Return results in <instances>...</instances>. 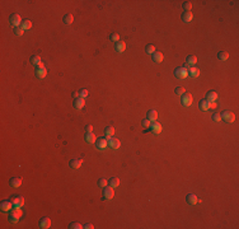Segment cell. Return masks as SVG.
Instances as JSON below:
<instances>
[{
    "mask_svg": "<svg viewBox=\"0 0 239 229\" xmlns=\"http://www.w3.org/2000/svg\"><path fill=\"white\" fill-rule=\"evenodd\" d=\"M22 215H23V213H22V210L20 209H12L9 211V220L12 221V223H18L19 221V219L22 218Z\"/></svg>",
    "mask_w": 239,
    "mask_h": 229,
    "instance_id": "cell-1",
    "label": "cell"
},
{
    "mask_svg": "<svg viewBox=\"0 0 239 229\" xmlns=\"http://www.w3.org/2000/svg\"><path fill=\"white\" fill-rule=\"evenodd\" d=\"M220 116H221V120H224L228 124H231V122L235 121V115L230 111H224L223 113H220Z\"/></svg>",
    "mask_w": 239,
    "mask_h": 229,
    "instance_id": "cell-2",
    "label": "cell"
},
{
    "mask_svg": "<svg viewBox=\"0 0 239 229\" xmlns=\"http://www.w3.org/2000/svg\"><path fill=\"white\" fill-rule=\"evenodd\" d=\"M46 75H47V69L45 68V65L41 62L40 65L36 66V76L38 79H43Z\"/></svg>",
    "mask_w": 239,
    "mask_h": 229,
    "instance_id": "cell-3",
    "label": "cell"
},
{
    "mask_svg": "<svg viewBox=\"0 0 239 229\" xmlns=\"http://www.w3.org/2000/svg\"><path fill=\"white\" fill-rule=\"evenodd\" d=\"M13 201V205L15 209H20L23 205H24V199L23 196H19V195H13V197L10 199Z\"/></svg>",
    "mask_w": 239,
    "mask_h": 229,
    "instance_id": "cell-4",
    "label": "cell"
},
{
    "mask_svg": "<svg viewBox=\"0 0 239 229\" xmlns=\"http://www.w3.org/2000/svg\"><path fill=\"white\" fill-rule=\"evenodd\" d=\"M174 75L177 79H186L188 76V71H187V69L182 66V68H177L174 70Z\"/></svg>",
    "mask_w": 239,
    "mask_h": 229,
    "instance_id": "cell-5",
    "label": "cell"
},
{
    "mask_svg": "<svg viewBox=\"0 0 239 229\" xmlns=\"http://www.w3.org/2000/svg\"><path fill=\"white\" fill-rule=\"evenodd\" d=\"M115 196V191H113V187L111 186H106L103 188V199L104 200H112Z\"/></svg>",
    "mask_w": 239,
    "mask_h": 229,
    "instance_id": "cell-6",
    "label": "cell"
},
{
    "mask_svg": "<svg viewBox=\"0 0 239 229\" xmlns=\"http://www.w3.org/2000/svg\"><path fill=\"white\" fill-rule=\"evenodd\" d=\"M0 209H1L3 211H10L12 209H14V205H13V201L12 200H4V201H1V204H0Z\"/></svg>",
    "mask_w": 239,
    "mask_h": 229,
    "instance_id": "cell-7",
    "label": "cell"
},
{
    "mask_svg": "<svg viewBox=\"0 0 239 229\" xmlns=\"http://www.w3.org/2000/svg\"><path fill=\"white\" fill-rule=\"evenodd\" d=\"M108 146V140L107 137H101V139H97L96 141V148L98 150H103Z\"/></svg>",
    "mask_w": 239,
    "mask_h": 229,
    "instance_id": "cell-8",
    "label": "cell"
},
{
    "mask_svg": "<svg viewBox=\"0 0 239 229\" xmlns=\"http://www.w3.org/2000/svg\"><path fill=\"white\" fill-rule=\"evenodd\" d=\"M181 101H182V104L186 106V107H188V106H191L192 104V102H193V98L191 94H182V97H181Z\"/></svg>",
    "mask_w": 239,
    "mask_h": 229,
    "instance_id": "cell-9",
    "label": "cell"
},
{
    "mask_svg": "<svg viewBox=\"0 0 239 229\" xmlns=\"http://www.w3.org/2000/svg\"><path fill=\"white\" fill-rule=\"evenodd\" d=\"M82 164H83V160L79 159V158H74V159H71L69 162L70 168H73V169H79V168L82 167Z\"/></svg>",
    "mask_w": 239,
    "mask_h": 229,
    "instance_id": "cell-10",
    "label": "cell"
},
{
    "mask_svg": "<svg viewBox=\"0 0 239 229\" xmlns=\"http://www.w3.org/2000/svg\"><path fill=\"white\" fill-rule=\"evenodd\" d=\"M107 140H108V146L112 148V149H118L121 146V141L118 139H116V137H110Z\"/></svg>",
    "mask_w": 239,
    "mask_h": 229,
    "instance_id": "cell-11",
    "label": "cell"
},
{
    "mask_svg": "<svg viewBox=\"0 0 239 229\" xmlns=\"http://www.w3.org/2000/svg\"><path fill=\"white\" fill-rule=\"evenodd\" d=\"M10 23H12L14 27H19L20 23H22V18H20L19 14H12V15H10Z\"/></svg>",
    "mask_w": 239,
    "mask_h": 229,
    "instance_id": "cell-12",
    "label": "cell"
},
{
    "mask_svg": "<svg viewBox=\"0 0 239 229\" xmlns=\"http://www.w3.org/2000/svg\"><path fill=\"white\" fill-rule=\"evenodd\" d=\"M85 106V99L82 97L79 98H75V101H74V108H76V110H82V108Z\"/></svg>",
    "mask_w": 239,
    "mask_h": 229,
    "instance_id": "cell-13",
    "label": "cell"
},
{
    "mask_svg": "<svg viewBox=\"0 0 239 229\" xmlns=\"http://www.w3.org/2000/svg\"><path fill=\"white\" fill-rule=\"evenodd\" d=\"M187 71H188V76H191V78H197L200 75V69L196 68V66H189Z\"/></svg>",
    "mask_w": 239,
    "mask_h": 229,
    "instance_id": "cell-14",
    "label": "cell"
},
{
    "mask_svg": "<svg viewBox=\"0 0 239 229\" xmlns=\"http://www.w3.org/2000/svg\"><path fill=\"white\" fill-rule=\"evenodd\" d=\"M161 130H163V127H161V125L159 124V122H152V125H150V131L154 132V134H160Z\"/></svg>",
    "mask_w": 239,
    "mask_h": 229,
    "instance_id": "cell-15",
    "label": "cell"
},
{
    "mask_svg": "<svg viewBox=\"0 0 239 229\" xmlns=\"http://www.w3.org/2000/svg\"><path fill=\"white\" fill-rule=\"evenodd\" d=\"M9 185L12 186V187H14V188H18V187H20V186H22V178H19V177H13V178H10Z\"/></svg>",
    "mask_w": 239,
    "mask_h": 229,
    "instance_id": "cell-16",
    "label": "cell"
},
{
    "mask_svg": "<svg viewBox=\"0 0 239 229\" xmlns=\"http://www.w3.org/2000/svg\"><path fill=\"white\" fill-rule=\"evenodd\" d=\"M50 227H51V220H50V218L45 216V218H42V219L40 220V228H42V229H48Z\"/></svg>",
    "mask_w": 239,
    "mask_h": 229,
    "instance_id": "cell-17",
    "label": "cell"
},
{
    "mask_svg": "<svg viewBox=\"0 0 239 229\" xmlns=\"http://www.w3.org/2000/svg\"><path fill=\"white\" fill-rule=\"evenodd\" d=\"M146 118L149 120L150 122H155L158 120V112L155 110H150L149 112L146 113Z\"/></svg>",
    "mask_w": 239,
    "mask_h": 229,
    "instance_id": "cell-18",
    "label": "cell"
},
{
    "mask_svg": "<svg viewBox=\"0 0 239 229\" xmlns=\"http://www.w3.org/2000/svg\"><path fill=\"white\" fill-rule=\"evenodd\" d=\"M186 200H187V202L189 204V205H196V204L198 202V199H197V196H196L195 193H188L187 197H186Z\"/></svg>",
    "mask_w": 239,
    "mask_h": 229,
    "instance_id": "cell-19",
    "label": "cell"
},
{
    "mask_svg": "<svg viewBox=\"0 0 239 229\" xmlns=\"http://www.w3.org/2000/svg\"><path fill=\"white\" fill-rule=\"evenodd\" d=\"M115 50L117 51V52H119V54H121V52H124V51L126 50V43H125L124 41L116 42V43H115Z\"/></svg>",
    "mask_w": 239,
    "mask_h": 229,
    "instance_id": "cell-20",
    "label": "cell"
},
{
    "mask_svg": "<svg viewBox=\"0 0 239 229\" xmlns=\"http://www.w3.org/2000/svg\"><path fill=\"white\" fill-rule=\"evenodd\" d=\"M152 59H153V61H154V62H158V64H160V62L163 61L164 56H163V54H161V52L155 51V52H154V54L152 55Z\"/></svg>",
    "mask_w": 239,
    "mask_h": 229,
    "instance_id": "cell-21",
    "label": "cell"
},
{
    "mask_svg": "<svg viewBox=\"0 0 239 229\" xmlns=\"http://www.w3.org/2000/svg\"><path fill=\"white\" fill-rule=\"evenodd\" d=\"M210 102L207 101V99H201L200 101V103H198V108L201 111H207V110H210Z\"/></svg>",
    "mask_w": 239,
    "mask_h": 229,
    "instance_id": "cell-22",
    "label": "cell"
},
{
    "mask_svg": "<svg viewBox=\"0 0 239 229\" xmlns=\"http://www.w3.org/2000/svg\"><path fill=\"white\" fill-rule=\"evenodd\" d=\"M186 64H187L188 66H195V64H197V57H196L195 55L187 56V59H186Z\"/></svg>",
    "mask_w": 239,
    "mask_h": 229,
    "instance_id": "cell-23",
    "label": "cell"
},
{
    "mask_svg": "<svg viewBox=\"0 0 239 229\" xmlns=\"http://www.w3.org/2000/svg\"><path fill=\"white\" fill-rule=\"evenodd\" d=\"M206 99L209 101V102H215V101L217 99V93H216V92H214V90L207 92V94H206Z\"/></svg>",
    "mask_w": 239,
    "mask_h": 229,
    "instance_id": "cell-24",
    "label": "cell"
},
{
    "mask_svg": "<svg viewBox=\"0 0 239 229\" xmlns=\"http://www.w3.org/2000/svg\"><path fill=\"white\" fill-rule=\"evenodd\" d=\"M192 19H193V14L191 12H184L182 14V20H183L184 23H189Z\"/></svg>",
    "mask_w": 239,
    "mask_h": 229,
    "instance_id": "cell-25",
    "label": "cell"
},
{
    "mask_svg": "<svg viewBox=\"0 0 239 229\" xmlns=\"http://www.w3.org/2000/svg\"><path fill=\"white\" fill-rule=\"evenodd\" d=\"M62 22H64V24H66V26H70L73 22H74V17H73V14H65L64 15V18H62Z\"/></svg>",
    "mask_w": 239,
    "mask_h": 229,
    "instance_id": "cell-26",
    "label": "cell"
},
{
    "mask_svg": "<svg viewBox=\"0 0 239 229\" xmlns=\"http://www.w3.org/2000/svg\"><path fill=\"white\" fill-rule=\"evenodd\" d=\"M85 141L89 143V144H96V141H97L96 135H94L93 132H87V135H85Z\"/></svg>",
    "mask_w": 239,
    "mask_h": 229,
    "instance_id": "cell-27",
    "label": "cell"
},
{
    "mask_svg": "<svg viewBox=\"0 0 239 229\" xmlns=\"http://www.w3.org/2000/svg\"><path fill=\"white\" fill-rule=\"evenodd\" d=\"M104 135H106L107 139H110V137H113V135H115V129L112 127V126H107V127L104 129Z\"/></svg>",
    "mask_w": 239,
    "mask_h": 229,
    "instance_id": "cell-28",
    "label": "cell"
},
{
    "mask_svg": "<svg viewBox=\"0 0 239 229\" xmlns=\"http://www.w3.org/2000/svg\"><path fill=\"white\" fill-rule=\"evenodd\" d=\"M29 61H31V64H33L34 66L40 65V64H41V57H40V55H33V56H31Z\"/></svg>",
    "mask_w": 239,
    "mask_h": 229,
    "instance_id": "cell-29",
    "label": "cell"
},
{
    "mask_svg": "<svg viewBox=\"0 0 239 229\" xmlns=\"http://www.w3.org/2000/svg\"><path fill=\"white\" fill-rule=\"evenodd\" d=\"M19 27L22 28L23 31H27V29H29V28L32 27V22H31V20H28V19H27V20H23V22L20 23Z\"/></svg>",
    "mask_w": 239,
    "mask_h": 229,
    "instance_id": "cell-30",
    "label": "cell"
},
{
    "mask_svg": "<svg viewBox=\"0 0 239 229\" xmlns=\"http://www.w3.org/2000/svg\"><path fill=\"white\" fill-rule=\"evenodd\" d=\"M217 59L221 60V61H225V60L229 59V54L225 51H220L219 54H217Z\"/></svg>",
    "mask_w": 239,
    "mask_h": 229,
    "instance_id": "cell-31",
    "label": "cell"
},
{
    "mask_svg": "<svg viewBox=\"0 0 239 229\" xmlns=\"http://www.w3.org/2000/svg\"><path fill=\"white\" fill-rule=\"evenodd\" d=\"M110 186H111V187H113V188H116L117 186H119V179L117 177L110 178Z\"/></svg>",
    "mask_w": 239,
    "mask_h": 229,
    "instance_id": "cell-32",
    "label": "cell"
},
{
    "mask_svg": "<svg viewBox=\"0 0 239 229\" xmlns=\"http://www.w3.org/2000/svg\"><path fill=\"white\" fill-rule=\"evenodd\" d=\"M182 8H183L184 12H191V9H192V3L184 1L183 4H182Z\"/></svg>",
    "mask_w": 239,
    "mask_h": 229,
    "instance_id": "cell-33",
    "label": "cell"
},
{
    "mask_svg": "<svg viewBox=\"0 0 239 229\" xmlns=\"http://www.w3.org/2000/svg\"><path fill=\"white\" fill-rule=\"evenodd\" d=\"M98 186L102 188H104L106 186H108V181H107V178H99L98 179Z\"/></svg>",
    "mask_w": 239,
    "mask_h": 229,
    "instance_id": "cell-34",
    "label": "cell"
},
{
    "mask_svg": "<svg viewBox=\"0 0 239 229\" xmlns=\"http://www.w3.org/2000/svg\"><path fill=\"white\" fill-rule=\"evenodd\" d=\"M69 228H70V229H82L83 225L80 224V223H78V221H73V223L69 224Z\"/></svg>",
    "mask_w": 239,
    "mask_h": 229,
    "instance_id": "cell-35",
    "label": "cell"
},
{
    "mask_svg": "<svg viewBox=\"0 0 239 229\" xmlns=\"http://www.w3.org/2000/svg\"><path fill=\"white\" fill-rule=\"evenodd\" d=\"M145 51H146V54H154V52H155V47H154V46L153 45H146V47H145Z\"/></svg>",
    "mask_w": 239,
    "mask_h": 229,
    "instance_id": "cell-36",
    "label": "cell"
},
{
    "mask_svg": "<svg viewBox=\"0 0 239 229\" xmlns=\"http://www.w3.org/2000/svg\"><path fill=\"white\" fill-rule=\"evenodd\" d=\"M14 33H15V36L20 37V36H23L24 31H23V29H22V28H20V27H14Z\"/></svg>",
    "mask_w": 239,
    "mask_h": 229,
    "instance_id": "cell-37",
    "label": "cell"
},
{
    "mask_svg": "<svg viewBox=\"0 0 239 229\" xmlns=\"http://www.w3.org/2000/svg\"><path fill=\"white\" fill-rule=\"evenodd\" d=\"M79 96L85 99V98H87L88 96H89V92H88L87 89H80V90H79Z\"/></svg>",
    "mask_w": 239,
    "mask_h": 229,
    "instance_id": "cell-38",
    "label": "cell"
},
{
    "mask_svg": "<svg viewBox=\"0 0 239 229\" xmlns=\"http://www.w3.org/2000/svg\"><path fill=\"white\" fill-rule=\"evenodd\" d=\"M110 40H111L112 42H115V43H116V42H118V41H119V36H118L117 33H112L111 36H110Z\"/></svg>",
    "mask_w": 239,
    "mask_h": 229,
    "instance_id": "cell-39",
    "label": "cell"
},
{
    "mask_svg": "<svg viewBox=\"0 0 239 229\" xmlns=\"http://www.w3.org/2000/svg\"><path fill=\"white\" fill-rule=\"evenodd\" d=\"M174 93L177 94V96H182V94H184V88L177 87V88H175V90H174Z\"/></svg>",
    "mask_w": 239,
    "mask_h": 229,
    "instance_id": "cell-40",
    "label": "cell"
},
{
    "mask_svg": "<svg viewBox=\"0 0 239 229\" xmlns=\"http://www.w3.org/2000/svg\"><path fill=\"white\" fill-rule=\"evenodd\" d=\"M212 121H214V122H220V121H221L220 113H214V115H212Z\"/></svg>",
    "mask_w": 239,
    "mask_h": 229,
    "instance_id": "cell-41",
    "label": "cell"
},
{
    "mask_svg": "<svg viewBox=\"0 0 239 229\" xmlns=\"http://www.w3.org/2000/svg\"><path fill=\"white\" fill-rule=\"evenodd\" d=\"M141 125L144 126V127H149V126L152 125V122H150L147 118H145V120H143V121H141Z\"/></svg>",
    "mask_w": 239,
    "mask_h": 229,
    "instance_id": "cell-42",
    "label": "cell"
},
{
    "mask_svg": "<svg viewBox=\"0 0 239 229\" xmlns=\"http://www.w3.org/2000/svg\"><path fill=\"white\" fill-rule=\"evenodd\" d=\"M85 131L87 132H92L93 131V126L92 125H87L85 126Z\"/></svg>",
    "mask_w": 239,
    "mask_h": 229,
    "instance_id": "cell-43",
    "label": "cell"
},
{
    "mask_svg": "<svg viewBox=\"0 0 239 229\" xmlns=\"http://www.w3.org/2000/svg\"><path fill=\"white\" fill-rule=\"evenodd\" d=\"M210 108H212V110H214V108H216L217 107V104H216V102H210Z\"/></svg>",
    "mask_w": 239,
    "mask_h": 229,
    "instance_id": "cell-44",
    "label": "cell"
},
{
    "mask_svg": "<svg viewBox=\"0 0 239 229\" xmlns=\"http://www.w3.org/2000/svg\"><path fill=\"white\" fill-rule=\"evenodd\" d=\"M83 228H85V229H93L94 227H93L92 224H89V223H88V224H85V225H83Z\"/></svg>",
    "mask_w": 239,
    "mask_h": 229,
    "instance_id": "cell-45",
    "label": "cell"
},
{
    "mask_svg": "<svg viewBox=\"0 0 239 229\" xmlns=\"http://www.w3.org/2000/svg\"><path fill=\"white\" fill-rule=\"evenodd\" d=\"M73 97L74 98H79L80 96H79V92H73Z\"/></svg>",
    "mask_w": 239,
    "mask_h": 229,
    "instance_id": "cell-46",
    "label": "cell"
}]
</instances>
